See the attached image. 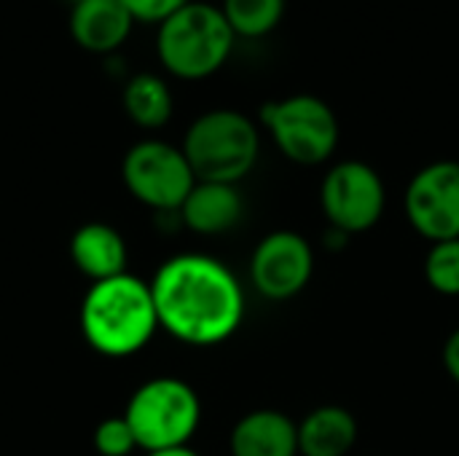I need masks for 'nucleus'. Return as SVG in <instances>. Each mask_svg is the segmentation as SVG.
<instances>
[{
	"label": "nucleus",
	"instance_id": "f03ea898",
	"mask_svg": "<svg viewBox=\"0 0 459 456\" xmlns=\"http://www.w3.org/2000/svg\"><path fill=\"white\" fill-rule=\"evenodd\" d=\"M159 331L151 282L118 274L91 282L81 301V333L105 357H129L148 347Z\"/></svg>",
	"mask_w": 459,
	"mask_h": 456
},
{
	"label": "nucleus",
	"instance_id": "20e7f679",
	"mask_svg": "<svg viewBox=\"0 0 459 456\" xmlns=\"http://www.w3.org/2000/svg\"><path fill=\"white\" fill-rule=\"evenodd\" d=\"M183 153L196 180L237 185L258 161L261 132L255 121L239 110H207L188 126Z\"/></svg>",
	"mask_w": 459,
	"mask_h": 456
},
{
	"label": "nucleus",
	"instance_id": "aec40b11",
	"mask_svg": "<svg viewBox=\"0 0 459 456\" xmlns=\"http://www.w3.org/2000/svg\"><path fill=\"white\" fill-rule=\"evenodd\" d=\"M121 3L126 5V11L132 13L134 22L161 24L164 19H169L175 11H180L191 0H121Z\"/></svg>",
	"mask_w": 459,
	"mask_h": 456
},
{
	"label": "nucleus",
	"instance_id": "1a4fd4ad",
	"mask_svg": "<svg viewBox=\"0 0 459 456\" xmlns=\"http://www.w3.org/2000/svg\"><path fill=\"white\" fill-rule=\"evenodd\" d=\"M403 210L425 239H459V161L441 159L422 167L406 185Z\"/></svg>",
	"mask_w": 459,
	"mask_h": 456
},
{
	"label": "nucleus",
	"instance_id": "0eeeda50",
	"mask_svg": "<svg viewBox=\"0 0 459 456\" xmlns=\"http://www.w3.org/2000/svg\"><path fill=\"white\" fill-rule=\"evenodd\" d=\"M126 191L156 212H178L196 185V175L183 153L164 140H143L132 145L121 164Z\"/></svg>",
	"mask_w": 459,
	"mask_h": 456
},
{
	"label": "nucleus",
	"instance_id": "2eb2a0df",
	"mask_svg": "<svg viewBox=\"0 0 459 456\" xmlns=\"http://www.w3.org/2000/svg\"><path fill=\"white\" fill-rule=\"evenodd\" d=\"M358 443V419L344 406H320L299 425V456H347Z\"/></svg>",
	"mask_w": 459,
	"mask_h": 456
},
{
	"label": "nucleus",
	"instance_id": "6ab92c4d",
	"mask_svg": "<svg viewBox=\"0 0 459 456\" xmlns=\"http://www.w3.org/2000/svg\"><path fill=\"white\" fill-rule=\"evenodd\" d=\"M94 449L100 456H129L137 449L134 433L124 417H113L97 425L94 430Z\"/></svg>",
	"mask_w": 459,
	"mask_h": 456
},
{
	"label": "nucleus",
	"instance_id": "9b49d317",
	"mask_svg": "<svg viewBox=\"0 0 459 456\" xmlns=\"http://www.w3.org/2000/svg\"><path fill=\"white\" fill-rule=\"evenodd\" d=\"M245 212V202L237 185L231 183H207L196 180L183 207L178 210L180 223L194 234L215 237L231 231Z\"/></svg>",
	"mask_w": 459,
	"mask_h": 456
},
{
	"label": "nucleus",
	"instance_id": "f257e3e1",
	"mask_svg": "<svg viewBox=\"0 0 459 456\" xmlns=\"http://www.w3.org/2000/svg\"><path fill=\"white\" fill-rule=\"evenodd\" d=\"M151 293L159 328L191 347L226 341L245 317L239 280L212 255H172L153 274Z\"/></svg>",
	"mask_w": 459,
	"mask_h": 456
},
{
	"label": "nucleus",
	"instance_id": "a211bd4d",
	"mask_svg": "<svg viewBox=\"0 0 459 456\" xmlns=\"http://www.w3.org/2000/svg\"><path fill=\"white\" fill-rule=\"evenodd\" d=\"M425 280L441 296H459V239L430 245L425 258Z\"/></svg>",
	"mask_w": 459,
	"mask_h": 456
},
{
	"label": "nucleus",
	"instance_id": "6e6552de",
	"mask_svg": "<svg viewBox=\"0 0 459 456\" xmlns=\"http://www.w3.org/2000/svg\"><path fill=\"white\" fill-rule=\"evenodd\" d=\"M387 188L382 175L358 159L333 164L320 183V207L331 228L352 237L374 228L385 212Z\"/></svg>",
	"mask_w": 459,
	"mask_h": 456
},
{
	"label": "nucleus",
	"instance_id": "f8f14e48",
	"mask_svg": "<svg viewBox=\"0 0 459 456\" xmlns=\"http://www.w3.org/2000/svg\"><path fill=\"white\" fill-rule=\"evenodd\" d=\"M231 456H299V425L274 409L242 417L229 438Z\"/></svg>",
	"mask_w": 459,
	"mask_h": 456
},
{
	"label": "nucleus",
	"instance_id": "412c9836",
	"mask_svg": "<svg viewBox=\"0 0 459 456\" xmlns=\"http://www.w3.org/2000/svg\"><path fill=\"white\" fill-rule=\"evenodd\" d=\"M444 366H446V374L459 384V328L444 344Z\"/></svg>",
	"mask_w": 459,
	"mask_h": 456
},
{
	"label": "nucleus",
	"instance_id": "4468645a",
	"mask_svg": "<svg viewBox=\"0 0 459 456\" xmlns=\"http://www.w3.org/2000/svg\"><path fill=\"white\" fill-rule=\"evenodd\" d=\"M70 258L91 282L126 274V242L108 223H83L70 239Z\"/></svg>",
	"mask_w": 459,
	"mask_h": 456
},
{
	"label": "nucleus",
	"instance_id": "423d86ee",
	"mask_svg": "<svg viewBox=\"0 0 459 456\" xmlns=\"http://www.w3.org/2000/svg\"><path fill=\"white\" fill-rule=\"evenodd\" d=\"M261 124L266 126L277 151L301 167L325 164L339 145V118L333 108L315 94H290L261 108Z\"/></svg>",
	"mask_w": 459,
	"mask_h": 456
},
{
	"label": "nucleus",
	"instance_id": "ddd939ff",
	"mask_svg": "<svg viewBox=\"0 0 459 456\" xmlns=\"http://www.w3.org/2000/svg\"><path fill=\"white\" fill-rule=\"evenodd\" d=\"M132 13L121 0H81L70 13L73 40L94 54H108L118 48L132 32Z\"/></svg>",
	"mask_w": 459,
	"mask_h": 456
},
{
	"label": "nucleus",
	"instance_id": "dca6fc26",
	"mask_svg": "<svg viewBox=\"0 0 459 456\" xmlns=\"http://www.w3.org/2000/svg\"><path fill=\"white\" fill-rule=\"evenodd\" d=\"M172 91L164 78L137 73L124 86V110L143 129H161L172 118Z\"/></svg>",
	"mask_w": 459,
	"mask_h": 456
},
{
	"label": "nucleus",
	"instance_id": "4be33fe9",
	"mask_svg": "<svg viewBox=\"0 0 459 456\" xmlns=\"http://www.w3.org/2000/svg\"><path fill=\"white\" fill-rule=\"evenodd\" d=\"M148 456H199L188 446H178V449H161V452H151Z\"/></svg>",
	"mask_w": 459,
	"mask_h": 456
},
{
	"label": "nucleus",
	"instance_id": "39448f33",
	"mask_svg": "<svg viewBox=\"0 0 459 456\" xmlns=\"http://www.w3.org/2000/svg\"><path fill=\"white\" fill-rule=\"evenodd\" d=\"M126 425L134 433L137 449L161 452L188 446L199 422L202 403L191 384L172 376H159L134 390L124 411Z\"/></svg>",
	"mask_w": 459,
	"mask_h": 456
},
{
	"label": "nucleus",
	"instance_id": "7ed1b4c3",
	"mask_svg": "<svg viewBox=\"0 0 459 456\" xmlns=\"http://www.w3.org/2000/svg\"><path fill=\"white\" fill-rule=\"evenodd\" d=\"M234 40L237 35L221 5L191 0L159 24L156 54L169 75L202 81L229 62Z\"/></svg>",
	"mask_w": 459,
	"mask_h": 456
},
{
	"label": "nucleus",
	"instance_id": "5701e85b",
	"mask_svg": "<svg viewBox=\"0 0 459 456\" xmlns=\"http://www.w3.org/2000/svg\"><path fill=\"white\" fill-rule=\"evenodd\" d=\"M75 3H81V0H73V5H75Z\"/></svg>",
	"mask_w": 459,
	"mask_h": 456
},
{
	"label": "nucleus",
	"instance_id": "9d476101",
	"mask_svg": "<svg viewBox=\"0 0 459 456\" xmlns=\"http://www.w3.org/2000/svg\"><path fill=\"white\" fill-rule=\"evenodd\" d=\"M315 271L312 245L296 231L266 234L250 258V282L269 301H288L299 296Z\"/></svg>",
	"mask_w": 459,
	"mask_h": 456
},
{
	"label": "nucleus",
	"instance_id": "f3484780",
	"mask_svg": "<svg viewBox=\"0 0 459 456\" xmlns=\"http://www.w3.org/2000/svg\"><path fill=\"white\" fill-rule=\"evenodd\" d=\"M288 8V0H223L221 11L237 38L258 40L277 30Z\"/></svg>",
	"mask_w": 459,
	"mask_h": 456
}]
</instances>
